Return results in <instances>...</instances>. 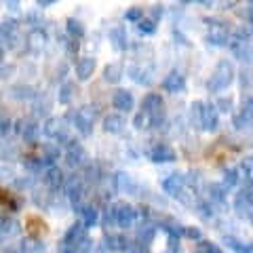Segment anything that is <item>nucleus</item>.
I'll return each instance as SVG.
<instances>
[{
	"mask_svg": "<svg viewBox=\"0 0 253 253\" xmlns=\"http://www.w3.org/2000/svg\"><path fill=\"white\" fill-rule=\"evenodd\" d=\"M186 186H188V181H186V177L181 175V173H173V175L163 179V190L167 194H171V196H177Z\"/></svg>",
	"mask_w": 253,
	"mask_h": 253,
	"instance_id": "obj_10",
	"label": "nucleus"
},
{
	"mask_svg": "<svg viewBox=\"0 0 253 253\" xmlns=\"http://www.w3.org/2000/svg\"><path fill=\"white\" fill-rule=\"evenodd\" d=\"M2 203H4V207L9 205V211H19L21 209V205H23V199H19V196H15L11 192H2Z\"/></svg>",
	"mask_w": 253,
	"mask_h": 253,
	"instance_id": "obj_35",
	"label": "nucleus"
},
{
	"mask_svg": "<svg viewBox=\"0 0 253 253\" xmlns=\"http://www.w3.org/2000/svg\"><path fill=\"white\" fill-rule=\"evenodd\" d=\"M232 78H234V66L228 59H221L215 66V70H213V74L207 83V89L211 93H219L232 83Z\"/></svg>",
	"mask_w": 253,
	"mask_h": 253,
	"instance_id": "obj_2",
	"label": "nucleus"
},
{
	"mask_svg": "<svg viewBox=\"0 0 253 253\" xmlns=\"http://www.w3.org/2000/svg\"><path fill=\"white\" fill-rule=\"evenodd\" d=\"M51 4H55L53 0H38V6H41V9H44V6H51Z\"/></svg>",
	"mask_w": 253,
	"mask_h": 253,
	"instance_id": "obj_56",
	"label": "nucleus"
},
{
	"mask_svg": "<svg viewBox=\"0 0 253 253\" xmlns=\"http://www.w3.org/2000/svg\"><path fill=\"white\" fill-rule=\"evenodd\" d=\"M61 44H63V49H66L68 55H76L78 53V46H81L76 38H66V36L61 38Z\"/></svg>",
	"mask_w": 253,
	"mask_h": 253,
	"instance_id": "obj_41",
	"label": "nucleus"
},
{
	"mask_svg": "<svg viewBox=\"0 0 253 253\" xmlns=\"http://www.w3.org/2000/svg\"><path fill=\"white\" fill-rule=\"evenodd\" d=\"M239 184V173H236L234 169H226L224 171V186L226 188H232Z\"/></svg>",
	"mask_w": 253,
	"mask_h": 253,
	"instance_id": "obj_43",
	"label": "nucleus"
},
{
	"mask_svg": "<svg viewBox=\"0 0 253 253\" xmlns=\"http://www.w3.org/2000/svg\"><path fill=\"white\" fill-rule=\"evenodd\" d=\"M196 253H221V249L217 247V245L209 243V241H201L199 243V251Z\"/></svg>",
	"mask_w": 253,
	"mask_h": 253,
	"instance_id": "obj_46",
	"label": "nucleus"
},
{
	"mask_svg": "<svg viewBox=\"0 0 253 253\" xmlns=\"http://www.w3.org/2000/svg\"><path fill=\"white\" fill-rule=\"evenodd\" d=\"M247 253H253V241L247 245Z\"/></svg>",
	"mask_w": 253,
	"mask_h": 253,
	"instance_id": "obj_58",
	"label": "nucleus"
},
{
	"mask_svg": "<svg viewBox=\"0 0 253 253\" xmlns=\"http://www.w3.org/2000/svg\"><path fill=\"white\" fill-rule=\"evenodd\" d=\"M249 15H251V23H253V2H251V13Z\"/></svg>",
	"mask_w": 253,
	"mask_h": 253,
	"instance_id": "obj_61",
	"label": "nucleus"
},
{
	"mask_svg": "<svg viewBox=\"0 0 253 253\" xmlns=\"http://www.w3.org/2000/svg\"><path fill=\"white\" fill-rule=\"evenodd\" d=\"M192 118L203 131H215L219 125L215 106H209L205 101H194L192 104Z\"/></svg>",
	"mask_w": 253,
	"mask_h": 253,
	"instance_id": "obj_1",
	"label": "nucleus"
},
{
	"mask_svg": "<svg viewBox=\"0 0 253 253\" xmlns=\"http://www.w3.org/2000/svg\"><path fill=\"white\" fill-rule=\"evenodd\" d=\"M66 30H68V34L72 36V38H83L84 36V26L78 19H74V17H70L68 21H66Z\"/></svg>",
	"mask_w": 253,
	"mask_h": 253,
	"instance_id": "obj_30",
	"label": "nucleus"
},
{
	"mask_svg": "<svg viewBox=\"0 0 253 253\" xmlns=\"http://www.w3.org/2000/svg\"><path fill=\"white\" fill-rule=\"evenodd\" d=\"M163 89L167 91V93H181V91L186 89V78L181 76L179 72H171V74L165 76Z\"/></svg>",
	"mask_w": 253,
	"mask_h": 253,
	"instance_id": "obj_15",
	"label": "nucleus"
},
{
	"mask_svg": "<svg viewBox=\"0 0 253 253\" xmlns=\"http://www.w3.org/2000/svg\"><path fill=\"white\" fill-rule=\"evenodd\" d=\"M135 106V99H133V95L125 89H118L112 93V108L114 110H121V112H129Z\"/></svg>",
	"mask_w": 253,
	"mask_h": 253,
	"instance_id": "obj_9",
	"label": "nucleus"
},
{
	"mask_svg": "<svg viewBox=\"0 0 253 253\" xmlns=\"http://www.w3.org/2000/svg\"><path fill=\"white\" fill-rule=\"evenodd\" d=\"M0 131H2V135H6V133L11 131V121H6V118H2V129H0Z\"/></svg>",
	"mask_w": 253,
	"mask_h": 253,
	"instance_id": "obj_54",
	"label": "nucleus"
},
{
	"mask_svg": "<svg viewBox=\"0 0 253 253\" xmlns=\"http://www.w3.org/2000/svg\"><path fill=\"white\" fill-rule=\"evenodd\" d=\"M84 177L89 181H97L99 179V167H97V165H93V163L86 165V167H84Z\"/></svg>",
	"mask_w": 253,
	"mask_h": 253,
	"instance_id": "obj_45",
	"label": "nucleus"
},
{
	"mask_svg": "<svg viewBox=\"0 0 253 253\" xmlns=\"http://www.w3.org/2000/svg\"><path fill=\"white\" fill-rule=\"evenodd\" d=\"M125 126V118L121 114H108L104 118V131L106 133H121Z\"/></svg>",
	"mask_w": 253,
	"mask_h": 253,
	"instance_id": "obj_22",
	"label": "nucleus"
},
{
	"mask_svg": "<svg viewBox=\"0 0 253 253\" xmlns=\"http://www.w3.org/2000/svg\"><path fill=\"white\" fill-rule=\"evenodd\" d=\"M74 91H76V86H74V83H63L61 86H59V93H57V99H59V104H70L72 101V97H74Z\"/></svg>",
	"mask_w": 253,
	"mask_h": 253,
	"instance_id": "obj_28",
	"label": "nucleus"
},
{
	"mask_svg": "<svg viewBox=\"0 0 253 253\" xmlns=\"http://www.w3.org/2000/svg\"><path fill=\"white\" fill-rule=\"evenodd\" d=\"M154 234H156L154 224H150V221H144V224H141V226L137 228V243L148 245L150 241L154 239Z\"/></svg>",
	"mask_w": 253,
	"mask_h": 253,
	"instance_id": "obj_25",
	"label": "nucleus"
},
{
	"mask_svg": "<svg viewBox=\"0 0 253 253\" xmlns=\"http://www.w3.org/2000/svg\"><path fill=\"white\" fill-rule=\"evenodd\" d=\"M137 217V211L126 203H118L116 205V224L121 228H131L133 221Z\"/></svg>",
	"mask_w": 253,
	"mask_h": 253,
	"instance_id": "obj_8",
	"label": "nucleus"
},
{
	"mask_svg": "<svg viewBox=\"0 0 253 253\" xmlns=\"http://www.w3.org/2000/svg\"><path fill=\"white\" fill-rule=\"evenodd\" d=\"M11 93H13L15 99H32L36 95L34 89H32L30 84H15L13 89H11Z\"/></svg>",
	"mask_w": 253,
	"mask_h": 253,
	"instance_id": "obj_32",
	"label": "nucleus"
},
{
	"mask_svg": "<svg viewBox=\"0 0 253 253\" xmlns=\"http://www.w3.org/2000/svg\"><path fill=\"white\" fill-rule=\"evenodd\" d=\"M21 251L23 253H44V245L36 236H26L21 241Z\"/></svg>",
	"mask_w": 253,
	"mask_h": 253,
	"instance_id": "obj_23",
	"label": "nucleus"
},
{
	"mask_svg": "<svg viewBox=\"0 0 253 253\" xmlns=\"http://www.w3.org/2000/svg\"><path fill=\"white\" fill-rule=\"evenodd\" d=\"M15 184H17L19 188H28V186L32 184V179H17V181H15Z\"/></svg>",
	"mask_w": 253,
	"mask_h": 253,
	"instance_id": "obj_55",
	"label": "nucleus"
},
{
	"mask_svg": "<svg viewBox=\"0 0 253 253\" xmlns=\"http://www.w3.org/2000/svg\"><path fill=\"white\" fill-rule=\"evenodd\" d=\"M93 123H95V110L91 106L78 108V112L74 114V126L78 129L81 135H91L93 133Z\"/></svg>",
	"mask_w": 253,
	"mask_h": 253,
	"instance_id": "obj_5",
	"label": "nucleus"
},
{
	"mask_svg": "<svg viewBox=\"0 0 253 253\" xmlns=\"http://www.w3.org/2000/svg\"><path fill=\"white\" fill-rule=\"evenodd\" d=\"M4 6H6V9H11V11H17L19 9V2H17V0H6Z\"/></svg>",
	"mask_w": 253,
	"mask_h": 253,
	"instance_id": "obj_53",
	"label": "nucleus"
},
{
	"mask_svg": "<svg viewBox=\"0 0 253 253\" xmlns=\"http://www.w3.org/2000/svg\"><path fill=\"white\" fill-rule=\"evenodd\" d=\"M106 249L108 251H129L131 243H126V239L123 234H106Z\"/></svg>",
	"mask_w": 253,
	"mask_h": 253,
	"instance_id": "obj_17",
	"label": "nucleus"
},
{
	"mask_svg": "<svg viewBox=\"0 0 253 253\" xmlns=\"http://www.w3.org/2000/svg\"><path fill=\"white\" fill-rule=\"evenodd\" d=\"M241 171H243L245 179H247V184H253V156L243 158V163H241Z\"/></svg>",
	"mask_w": 253,
	"mask_h": 253,
	"instance_id": "obj_36",
	"label": "nucleus"
},
{
	"mask_svg": "<svg viewBox=\"0 0 253 253\" xmlns=\"http://www.w3.org/2000/svg\"><path fill=\"white\" fill-rule=\"evenodd\" d=\"M150 158H152L154 163H173L175 161V150L169 144H156L150 150Z\"/></svg>",
	"mask_w": 253,
	"mask_h": 253,
	"instance_id": "obj_12",
	"label": "nucleus"
},
{
	"mask_svg": "<svg viewBox=\"0 0 253 253\" xmlns=\"http://www.w3.org/2000/svg\"><path fill=\"white\" fill-rule=\"evenodd\" d=\"M207 26H209V30H207V41L211 44L221 46V44H226L228 41H230V30H228V26H226L224 21H219V19H207ZM228 44H230V42H228Z\"/></svg>",
	"mask_w": 253,
	"mask_h": 253,
	"instance_id": "obj_3",
	"label": "nucleus"
},
{
	"mask_svg": "<svg viewBox=\"0 0 253 253\" xmlns=\"http://www.w3.org/2000/svg\"><path fill=\"white\" fill-rule=\"evenodd\" d=\"M123 72H125L123 63H108V66L104 68V81L110 83V84H114V83H118L123 78Z\"/></svg>",
	"mask_w": 253,
	"mask_h": 253,
	"instance_id": "obj_21",
	"label": "nucleus"
},
{
	"mask_svg": "<svg viewBox=\"0 0 253 253\" xmlns=\"http://www.w3.org/2000/svg\"><path fill=\"white\" fill-rule=\"evenodd\" d=\"M28 230H30V236H36L38 239V234H46V224L41 219V217H36V215H32L28 217Z\"/></svg>",
	"mask_w": 253,
	"mask_h": 253,
	"instance_id": "obj_27",
	"label": "nucleus"
},
{
	"mask_svg": "<svg viewBox=\"0 0 253 253\" xmlns=\"http://www.w3.org/2000/svg\"><path fill=\"white\" fill-rule=\"evenodd\" d=\"M59 253H76V249H70V247H61Z\"/></svg>",
	"mask_w": 253,
	"mask_h": 253,
	"instance_id": "obj_57",
	"label": "nucleus"
},
{
	"mask_svg": "<svg viewBox=\"0 0 253 253\" xmlns=\"http://www.w3.org/2000/svg\"><path fill=\"white\" fill-rule=\"evenodd\" d=\"M2 253H17V251H15V249H4Z\"/></svg>",
	"mask_w": 253,
	"mask_h": 253,
	"instance_id": "obj_60",
	"label": "nucleus"
},
{
	"mask_svg": "<svg viewBox=\"0 0 253 253\" xmlns=\"http://www.w3.org/2000/svg\"><path fill=\"white\" fill-rule=\"evenodd\" d=\"M234 209L239 211V215H251L253 213V201L247 199L243 192H239L236 199H234Z\"/></svg>",
	"mask_w": 253,
	"mask_h": 253,
	"instance_id": "obj_24",
	"label": "nucleus"
},
{
	"mask_svg": "<svg viewBox=\"0 0 253 253\" xmlns=\"http://www.w3.org/2000/svg\"><path fill=\"white\" fill-rule=\"evenodd\" d=\"M110 42H112V46L116 51H125L126 49V30L123 28V26H116V28H112L110 30Z\"/></svg>",
	"mask_w": 253,
	"mask_h": 253,
	"instance_id": "obj_18",
	"label": "nucleus"
},
{
	"mask_svg": "<svg viewBox=\"0 0 253 253\" xmlns=\"http://www.w3.org/2000/svg\"><path fill=\"white\" fill-rule=\"evenodd\" d=\"M196 211H199V215H201L203 219H211V215H213L209 203H196Z\"/></svg>",
	"mask_w": 253,
	"mask_h": 253,
	"instance_id": "obj_48",
	"label": "nucleus"
},
{
	"mask_svg": "<svg viewBox=\"0 0 253 253\" xmlns=\"http://www.w3.org/2000/svg\"><path fill=\"white\" fill-rule=\"evenodd\" d=\"M167 253H179V241L175 236H169V247H167Z\"/></svg>",
	"mask_w": 253,
	"mask_h": 253,
	"instance_id": "obj_51",
	"label": "nucleus"
},
{
	"mask_svg": "<svg viewBox=\"0 0 253 253\" xmlns=\"http://www.w3.org/2000/svg\"><path fill=\"white\" fill-rule=\"evenodd\" d=\"M209 201L211 203H224L226 201V186L224 184H211L209 186Z\"/></svg>",
	"mask_w": 253,
	"mask_h": 253,
	"instance_id": "obj_31",
	"label": "nucleus"
},
{
	"mask_svg": "<svg viewBox=\"0 0 253 253\" xmlns=\"http://www.w3.org/2000/svg\"><path fill=\"white\" fill-rule=\"evenodd\" d=\"M226 245L232 251H236V253H247V245H243L241 241H236L234 236H226Z\"/></svg>",
	"mask_w": 253,
	"mask_h": 253,
	"instance_id": "obj_44",
	"label": "nucleus"
},
{
	"mask_svg": "<svg viewBox=\"0 0 253 253\" xmlns=\"http://www.w3.org/2000/svg\"><path fill=\"white\" fill-rule=\"evenodd\" d=\"M74 72L78 81H89L95 72V59L93 57H81L74 66Z\"/></svg>",
	"mask_w": 253,
	"mask_h": 253,
	"instance_id": "obj_14",
	"label": "nucleus"
},
{
	"mask_svg": "<svg viewBox=\"0 0 253 253\" xmlns=\"http://www.w3.org/2000/svg\"><path fill=\"white\" fill-rule=\"evenodd\" d=\"M19 230V224H17V219H13V217H2V234L6 236V234H15V232H17Z\"/></svg>",
	"mask_w": 253,
	"mask_h": 253,
	"instance_id": "obj_37",
	"label": "nucleus"
},
{
	"mask_svg": "<svg viewBox=\"0 0 253 253\" xmlns=\"http://www.w3.org/2000/svg\"><path fill=\"white\" fill-rule=\"evenodd\" d=\"M163 108H165V104L158 93H148V95H144V99H141V110L152 116L154 126L158 123H163Z\"/></svg>",
	"mask_w": 253,
	"mask_h": 253,
	"instance_id": "obj_4",
	"label": "nucleus"
},
{
	"mask_svg": "<svg viewBox=\"0 0 253 253\" xmlns=\"http://www.w3.org/2000/svg\"><path fill=\"white\" fill-rule=\"evenodd\" d=\"M161 15H163V6H161V4H156V6H152V19L156 21L158 17H161Z\"/></svg>",
	"mask_w": 253,
	"mask_h": 253,
	"instance_id": "obj_52",
	"label": "nucleus"
},
{
	"mask_svg": "<svg viewBox=\"0 0 253 253\" xmlns=\"http://www.w3.org/2000/svg\"><path fill=\"white\" fill-rule=\"evenodd\" d=\"M184 236H186V239H192V241L201 243V230H199V228H194V226H186L184 228Z\"/></svg>",
	"mask_w": 253,
	"mask_h": 253,
	"instance_id": "obj_49",
	"label": "nucleus"
},
{
	"mask_svg": "<svg viewBox=\"0 0 253 253\" xmlns=\"http://www.w3.org/2000/svg\"><path fill=\"white\" fill-rule=\"evenodd\" d=\"M84 239H86V228H84L83 221H76V224H72L68 228L66 236H63V247L76 249Z\"/></svg>",
	"mask_w": 253,
	"mask_h": 253,
	"instance_id": "obj_6",
	"label": "nucleus"
},
{
	"mask_svg": "<svg viewBox=\"0 0 253 253\" xmlns=\"http://www.w3.org/2000/svg\"><path fill=\"white\" fill-rule=\"evenodd\" d=\"M59 144H44L42 146V156H41V161L42 165H46V169L49 167H55V161H59Z\"/></svg>",
	"mask_w": 253,
	"mask_h": 253,
	"instance_id": "obj_19",
	"label": "nucleus"
},
{
	"mask_svg": "<svg viewBox=\"0 0 253 253\" xmlns=\"http://www.w3.org/2000/svg\"><path fill=\"white\" fill-rule=\"evenodd\" d=\"M247 106H249V108L253 110V97H251V99H247Z\"/></svg>",
	"mask_w": 253,
	"mask_h": 253,
	"instance_id": "obj_59",
	"label": "nucleus"
},
{
	"mask_svg": "<svg viewBox=\"0 0 253 253\" xmlns=\"http://www.w3.org/2000/svg\"><path fill=\"white\" fill-rule=\"evenodd\" d=\"M251 118H253V110L249 106H243L241 112L234 114V126L236 129H245V126L251 123Z\"/></svg>",
	"mask_w": 253,
	"mask_h": 253,
	"instance_id": "obj_26",
	"label": "nucleus"
},
{
	"mask_svg": "<svg viewBox=\"0 0 253 253\" xmlns=\"http://www.w3.org/2000/svg\"><path fill=\"white\" fill-rule=\"evenodd\" d=\"M42 131H44V135H46V137L59 139L63 133H66V121H63V118H57V116L46 118L44 125H42Z\"/></svg>",
	"mask_w": 253,
	"mask_h": 253,
	"instance_id": "obj_11",
	"label": "nucleus"
},
{
	"mask_svg": "<svg viewBox=\"0 0 253 253\" xmlns=\"http://www.w3.org/2000/svg\"><path fill=\"white\" fill-rule=\"evenodd\" d=\"M34 203L38 205V207H49V205H51V194H49V190H36Z\"/></svg>",
	"mask_w": 253,
	"mask_h": 253,
	"instance_id": "obj_38",
	"label": "nucleus"
},
{
	"mask_svg": "<svg viewBox=\"0 0 253 253\" xmlns=\"http://www.w3.org/2000/svg\"><path fill=\"white\" fill-rule=\"evenodd\" d=\"M78 213L83 215V224L84 226H93L95 221H97V209L91 207V205H86V207L78 205Z\"/></svg>",
	"mask_w": 253,
	"mask_h": 253,
	"instance_id": "obj_29",
	"label": "nucleus"
},
{
	"mask_svg": "<svg viewBox=\"0 0 253 253\" xmlns=\"http://www.w3.org/2000/svg\"><path fill=\"white\" fill-rule=\"evenodd\" d=\"M129 251H131V253H150L148 245H144V243H135V245H131Z\"/></svg>",
	"mask_w": 253,
	"mask_h": 253,
	"instance_id": "obj_50",
	"label": "nucleus"
},
{
	"mask_svg": "<svg viewBox=\"0 0 253 253\" xmlns=\"http://www.w3.org/2000/svg\"><path fill=\"white\" fill-rule=\"evenodd\" d=\"M125 19H126V21H137V23H139L141 19H144V9H139V6H131V9L125 13Z\"/></svg>",
	"mask_w": 253,
	"mask_h": 253,
	"instance_id": "obj_42",
	"label": "nucleus"
},
{
	"mask_svg": "<svg viewBox=\"0 0 253 253\" xmlns=\"http://www.w3.org/2000/svg\"><path fill=\"white\" fill-rule=\"evenodd\" d=\"M137 30L141 32V34H154L156 32V21L154 19H141L139 23H137Z\"/></svg>",
	"mask_w": 253,
	"mask_h": 253,
	"instance_id": "obj_40",
	"label": "nucleus"
},
{
	"mask_svg": "<svg viewBox=\"0 0 253 253\" xmlns=\"http://www.w3.org/2000/svg\"><path fill=\"white\" fill-rule=\"evenodd\" d=\"M133 126H135V129H148V126H154V121L148 112L139 110V112L135 114V118H133Z\"/></svg>",
	"mask_w": 253,
	"mask_h": 253,
	"instance_id": "obj_33",
	"label": "nucleus"
},
{
	"mask_svg": "<svg viewBox=\"0 0 253 253\" xmlns=\"http://www.w3.org/2000/svg\"><path fill=\"white\" fill-rule=\"evenodd\" d=\"M63 192H66V196L74 203V207H76V203L81 201V196H83V192H84V181H83V177H78V175L66 177V184H63Z\"/></svg>",
	"mask_w": 253,
	"mask_h": 253,
	"instance_id": "obj_7",
	"label": "nucleus"
},
{
	"mask_svg": "<svg viewBox=\"0 0 253 253\" xmlns=\"http://www.w3.org/2000/svg\"><path fill=\"white\" fill-rule=\"evenodd\" d=\"M232 108H234V101L232 97H217L215 101V110H219V112H232Z\"/></svg>",
	"mask_w": 253,
	"mask_h": 253,
	"instance_id": "obj_39",
	"label": "nucleus"
},
{
	"mask_svg": "<svg viewBox=\"0 0 253 253\" xmlns=\"http://www.w3.org/2000/svg\"><path fill=\"white\" fill-rule=\"evenodd\" d=\"M38 135H41V126H38L36 123H26V129H23V139H26L28 144H36Z\"/></svg>",
	"mask_w": 253,
	"mask_h": 253,
	"instance_id": "obj_34",
	"label": "nucleus"
},
{
	"mask_svg": "<svg viewBox=\"0 0 253 253\" xmlns=\"http://www.w3.org/2000/svg\"><path fill=\"white\" fill-rule=\"evenodd\" d=\"M84 161H89V156H86L84 148L81 144H74L72 148H68L66 163L70 165V167H81V165H84Z\"/></svg>",
	"mask_w": 253,
	"mask_h": 253,
	"instance_id": "obj_16",
	"label": "nucleus"
},
{
	"mask_svg": "<svg viewBox=\"0 0 253 253\" xmlns=\"http://www.w3.org/2000/svg\"><path fill=\"white\" fill-rule=\"evenodd\" d=\"M26 41H28V46H30L32 51H41L42 46H44V42H46V34H44L41 28H34V30H32L30 34H28Z\"/></svg>",
	"mask_w": 253,
	"mask_h": 253,
	"instance_id": "obj_20",
	"label": "nucleus"
},
{
	"mask_svg": "<svg viewBox=\"0 0 253 253\" xmlns=\"http://www.w3.org/2000/svg\"><path fill=\"white\" fill-rule=\"evenodd\" d=\"M234 36L241 38V41H249V38L253 36V23H251V26H241L239 30L234 32Z\"/></svg>",
	"mask_w": 253,
	"mask_h": 253,
	"instance_id": "obj_47",
	"label": "nucleus"
},
{
	"mask_svg": "<svg viewBox=\"0 0 253 253\" xmlns=\"http://www.w3.org/2000/svg\"><path fill=\"white\" fill-rule=\"evenodd\" d=\"M42 181L49 190H59V188H63V184H66V177H63V171L59 167H49L44 171Z\"/></svg>",
	"mask_w": 253,
	"mask_h": 253,
	"instance_id": "obj_13",
	"label": "nucleus"
}]
</instances>
